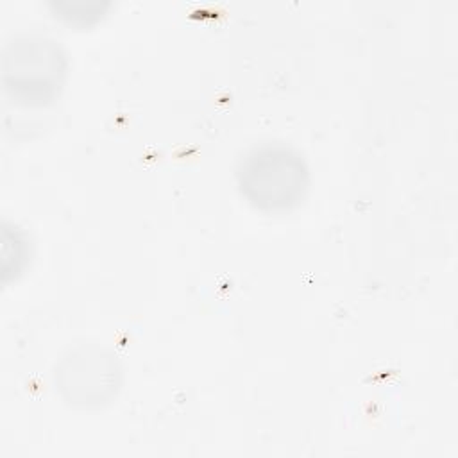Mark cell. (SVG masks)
Returning a JSON list of instances; mask_svg holds the SVG:
<instances>
[{"label":"cell","instance_id":"6da1fadb","mask_svg":"<svg viewBox=\"0 0 458 458\" xmlns=\"http://www.w3.org/2000/svg\"><path fill=\"white\" fill-rule=\"evenodd\" d=\"M238 184L254 208L284 213L302 202L308 190V168L292 147L263 143L240 159Z\"/></svg>","mask_w":458,"mask_h":458},{"label":"cell","instance_id":"7a4b0ae2","mask_svg":"<svg viewBox=\"0 0 458 458\" xmlns=\"http://www.w3.org/2000/svg\"><path fill=\"white\" fill-rule=\"evenodd\" d=\"M5 63H13L4 68L5 88L16 97L43 104L55 95L63 68L57 48L48 41H23L13 48V55L5 54Z\"/></svg>","mask_w":458,"mask_h":458}]
</instances>
